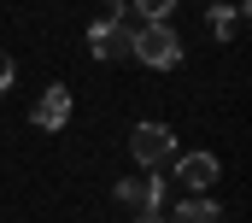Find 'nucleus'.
I'll return each instance as SVG.
<instances>
[{"instance_id": "nucleus-1", "label": "nucleus", "mask_w": 252, "mask_h": 223, "mask_svg": "<svg viewBox=\"0 0 252 223\" xmlns=\"http://www.w3.org/2000/svg\"><path fill=\"white\" fill-rule=\"evenodd\" d=\"M129 53L141 65H153V71H176L182 65V36H176V24H135L129 30Z\"/></svg>"}, {"instance_id": "nucleus-2", "label": "nucleus", "mask_w": 252, "mask_h": 223, "mask_svg": "<svg viewBox=\"0 0 252 223\" xmlns=\"http://www.w3.org/2000/svg\"><path fill=\"white\" fill-rule=\"evenodd\" d=\"M129 159L141 170H158L176 159V129L170 123H135V135H129Z\"/></svg>"}, {"instance_id": "nucleus-3", "label": "nucleus", "mask_w": 252, "mask_h": 223, "mask_svg": "<svg viewBox=\"0 0 252 223\" xmlns=\"http://www.w3.org/2000/svg\"><path fill=\"white\" fill-rule=\"evenodd\" d=\"M118 200H124L129 212H158V206H164V176H153V170L124 176V182H118Z\"/></svg>"}, {"instance_id": "nucleus-4", "label": "nucleus", "mask_w": 252, "mask_h": 223, "mask_svg": "<svg viewBox=\"0 0 252 223\" xmlns=\"http://www.w3.org/2000/svg\"><path fill=\"white\" fill-rule=\"evenodd\" d=\"M88 53L100 59V65H118V59L129 53V30L112 24V18H94V24H88Z\"/></svg>"}, {"instance_id": "nucleus-5", "label": "nucleus", "mask_w": 252, "mask_h": 223, "mask_svg": "<svg viewBox=\"0 0 252 223\" xmlns=\"http://www.w3.org/2000/svg\"><path fill=\"white\" fill-rule=\"evenodd\" d=\"M30 123H35V129H64V123H70V88H64V82L41 88V100H35V112H30Z\"/></svg>"}, {"instance_id": "nucleus-6", "label": "nucleus", "mask_w": 252, "mask_h": 223, "mask_svg": "<svg viewBox=\"0 0 252 223\" xmlns=\"http://www.w3.org/2000/svg\"><path fill=\"white\" fill-rule=\"evenodd\" d=\"M217 176H223L217 153H182V159H176V182H182V188H193V194H199V188H211Z\"/></svg>"}, {"instance_id": "nucleus-7", "label": "nucleus", "mask_w": 252, "mask_h": 223, "mask_svg": "<svg viewBox=\"0 0 252 223\" xmlns=\"http://www.w3.org/2000/svg\"><path fill=\"white\" fill-rule=\"evenodd\" d=\"M241 24H247V6L205 0V30H211V41H235V36H241Z\"/></svg>"}, {"instance_id": "nucleus-8", "label": "nucleus", "mask_w": 252, "mask_h": 223, "mask_svg": "<svg viewBox=\"0 0 252 223\" xmlns=\"http://www.w3.org/2000/svg\"><path fill=\"white\" fill-rule=\"evenodd\" d=\"M170 223H223V206L217 200H182V206H170Z\"/></svg>"}, {"instance_id": "nucleus-9", "label": "nucleus", "mask_w": 252, "mask_h": 223, "mask_svg": "<svg viewBox=\"0 0 252 223\" xmlns=\"http://www.w3.org/2000/svg\"><path fill=\"white\" fill-rule=\"evenodd\" d=\"M129 12H135L141 24H170V12H176V0H129Z\"/></svg>"}, {"instance_id": "nucleus-10", "label": "nucleus", "mask_w": 252, "mask_h": 223, "mask_svg": "<svg viewBox=\"0 0 252 223\" xmlns=\"http://www.w3.org/2000/svg\"><path fill=\"white\" fill-rule=\"evenodd\" d=\"M12 88V53H0V94Z\"/></svg>"}, {"instance_id": "nucleus-11", "label": "nucleus", "mask_w": 252, "mask_h": 223, "mask_svg": "<svg viewBox=\"0 0 252 223\" xmlns=\"http://www.w3.org/2000/svg\"><path fill=\"white\" fill-rule=\"evenodd\" d=\"M135 223H170L164 212H135Z\"/></svg>"}]
</instances>
